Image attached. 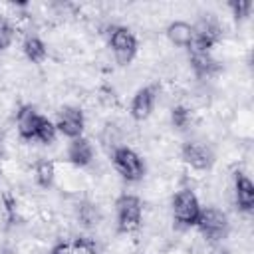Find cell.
<instances>
[{"label": "cell", "instance_id": "cell-1", "mask_svg": "<svg viewBox=\"0 0 254 254\" xmlns=\"http://www.w3.org/2000/svg\"><path fill=\"white\" fill-rule=\"evenodd\" d=\"M173 212L181 224H185V226L196 224L198 216H200V204H198L194 192L192 190H181L173 200Z\"/></svg>", "mask_w": 254, "mask_h": 254}, {"label": "cell", "instance_id": "cell-2", "mask_svg": "<svg viewBox=\"0 0 254 254\" xmlns=\"http://www.w3.org/2000/svg\"><path fill=\"white\" fill-rule=\"evenodd\" d=\"M113 163H115V169L127 181H137L145 173V167H143V161L139 159V155L127 147H119L113 153Z\"/></svg>", "mask_w": 254, "mask_h": 254}, {"label": "cell", "instance_id": "cell-3", "mask_svg": "<svg viewBox=\"0 0 254 254\" xmlns=\"http://www.w3.org/2000/svg\"><path fill=\"white\" fill-rule=\"evenodd\" d=\"M141 222V202L137 196H121L117 202V224L119 230L131 232Z\"/></svg>", "mask_w": 254, "mask_h": 254}, {"label": "cell", "instance_id": "cell-4", "mask_svg": "<svg viewBox=\"0 0 254 254\" xmlns=\"http://www.w3.org/2000/svg\"><path fill=\"white\" fill-rule=\"evenodd\" d=\"M198 228L200 232L210 238V240H218L226 234L228 230V220L224 216V212H220L218 208H206V210H200V216H198Z\"/></svg>", "mask_w": 254, "mask_h": 254}, {"label": "cell", "instance_id": "cell-5", "mask_svg": "<svg viewBox=\"0 0 254 254\" xmlns=\"http://www.w3.org/2000/svg\"><path fill=\"white\" fill-rule=\"evenodd\" d=\"M111 48H113L115 58L121 64H127L133 60L137 52V40L127 28H115L111 32Z\"/></svg>", "mask_w": 254, "mask_h": 254}, {"label": "cell", "instance_id": "cell-6", "mask_svg": "<svg viewBox=\"0 0 254 254\" xmlns=\"http://www.w3.org/2000/svg\"><path fill=\"white\" fill-rule=\"evenodd\" d=\"M56 129H60L64 135L67 137H73L77 139L83 131V115L79 109L75 107H65L60 111L58 115V123H56Z\"/></svg>", "mask_w": 254, "mask_h": 254}, {"label": "cell", "instance_id": "cell-7", "mask_svg": "<svg viewBox=\"0 0 254 254\" xmlns=\"http://www.w3.org/2000/svg\"><path fill=\"white\" fill-rule=\"evenodd\" d=\"M183 159H185L190 167H194V169H198V171L208 169V167L212 165V155H210V151H208L204 145H198V143H187L185 149H183Z\"/></svg>", "mask_w": 254, "mask_h": 254}, {"label": "cell", "instance_id": "cell-8", "mask_svg": "<svg viewBox=\"0 0 254 254\" xmlns=\"http://www.w3.org/2000/svg\"><path fill=\"white\" fill-rule=\"evenodd\" d=\"M153 103H155V91L151 87H143L137 91V95L133 97L131 103V113L135 119H147L153 111Z\"/></svg>", "mask_w": 254, "mask_h": 254}, {"label": "cell", "instance_id": "cell-9", "mask_svg": "<svg viewBox=\"0 0 254 254\" xmlns=\"http://www.w3.org/2000/svg\"><path fill=\"white\" fill-rule=\"evenodd\" d=\"M42 115H38L32 107H24L18 115V131L24 139H36L38 125H40Z\"/></svg>", "mask_w": 254, "mask_h": 254}, {"label": "cell", "instance_id": "cell-10", "mask_svg": "<svg viewBox=\"0 0 254 254\" xmlns=\"http://www.w3.org/2000/svg\"><path fill=\"white\" fill-rule=\"evenodd\" d=\"M67 157H69V161H71L73 165L83 167V165H87V163L91 161L93 149H91V145H89L87 139L77 137V139L71 141V145H69V149H67Z\"/></svg>", "mask_w": 254, "mask_h": 254}, {"label": "cell", "instance_id": "cell-11", "mask_svg": "<svg viewBox=\"0 0 254 254\" xmlns=\"http://www.w3.org/2000/svg\"><path fill=\"white\" fill-rule=\"evenodd\" d=\"M236 200L242 210H252L254 206V185L242 173L236 175Z\"/></svg>", "mask_w": 254, "mask_h": 254}, {"label": "cell", "instance_id": "cell-12", "mask_svg": "<svg viewBox=\"0 0 254 254\" xmlns=\"http://www.w3.org/2000/svg\"><path fill=\"white\" fill-rule=\"evenodd\" d=\"M190 60H192V65L198 73H210L216 67V62L212 60L210 50H204V48L190 46Z\"/></svg>", "mask_w": 254, "mask_h": 254}, {"label": "cell", "instance_id": "cell-13", "mask_svg": "<svg viewBox=\"0 0 254 254\" xmlns=\"http://www.w3.org/2000/svg\"><path fill=\"white\" fill-rule=\"evenodd\" d=\"M167 34H169V40L175 46H183L185 48V46H190L192 44V28L189 24H185V22L171 24L169 30H167Z\"/></svg>", "mask_w": 254, "mask_h": 254}, {"label": "cell", "instance_id": "cell-14", "mask_svg": "<svg viewBox=\"0 0 254 254\" xmlns=\"http://www.w3.org/2000/svg\"><path fill=\"white\" fill-rule=\"evenodd\" d=\"M24 54L28 56V60L40 64L46 58V46L40 38H28L26 44H24Z\"/></svg>", "mask_w": 254, "mask_h": 254}, {"label": "cell", "instance_id": "cell-15", "mask_svg": "<svg viewBox=\"0 0 254 254\" xmlns=\"http://www.w3.org/2000/svg\"><path fill=\"white\" fill-rule=\"evenodd\" d=\"M36 181H38L42 187L52 185V181H54V163H52V161L42 159V161L36 163Z\"/></svg>", "mask_w": 254, "mask_h": 254}, {"label": "cell", "instance_id": "cell-16", "mask_svg": "<svg viewBox=\"0 0 254 254\" xmlns=\"http://www.w3.org/2000/svg\"><path fill=\"white\" fill-rule=\"evenodd\" d=\"M54 137H56V125H54L50 119L42 117V119H40V125H38L36 139H38V141H42V143H52V141H54Z\"/></svg>", "mask_w": 254, "mask_h": 254}, {"label": "cell", "instance_id": "cell-17", "mask_svg": "<svg viewBox=\"0 0 254 254\" xmlns=\"http://www.w3.org/2000/svg\"><path fill=\"white\" fill-rule=\"evenodd\" d=\"M173 123H175V127H187V123H189V111L185 109V107H175L173 109Z\"/></svg>", "mask_w": 254, "mask_h": 254}, {"label": "cell", "instance_id": "cell-18", "mask_svg": "<svg viewBox=\"0 0 254 254\" xmlns=\"http://www.w3.org/2000/svg\"><path fill=\"white\" fill-rule=\"evenodd\" d=\"M71 250H73V254H95L93 244H91L89 240H85V238L75 240L73 246H71Z\"/></svg>", "mask_w": 254, "mask_h": 254}, {"label": "cell", "instance_id": "cell-19", "mask_svg": "<svg viewBox=\"0 0 254 254\" xmlns=\"http://www.w3.org/2000/svg\"><path fill=\"white\" fill-rule=\"evenodd\" d=\"M10 38H12V28L4 18H0V50L10 44Z\"/></svg>", "mask_w": 254, "mask_h": 254}, {"label": "cell", "instance_id": "cell-20", "mask_svg": "<svg viewBox=\"0 0 254 254\" xmlns=\"http://www.w3.org/2000/svg\"><path fill=\"white\" fill-rule=\"evenodd\" d=\"M232 10H234V14H236V18L240 16H246L248 14V10H250V2H232Z\"/></svg>", "mask_w": 254, "mask_h": 254}, {"label": "cell", "instance_id": "cell-21", "mask_svg": "<svg viewBox=\"0 0 254 254\" xmlns=\"http://www.w3.org/2000/svg\"><path fill=\"white\" fill-rule=\"evenodd\" d=\"M52 254H73V250H71L69 244H60V246H56L52 250Z\"/></svg>", "mask_w": 254, "mask_h": 254}]
</instances>
